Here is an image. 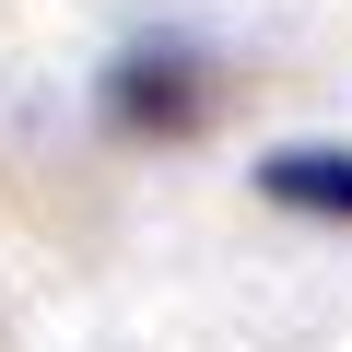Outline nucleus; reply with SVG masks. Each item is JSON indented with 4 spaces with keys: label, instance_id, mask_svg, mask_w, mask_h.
<instances>
[{
    "label": "nucleus",
    "instance_id": "nucleus-1",
    "mask_svg": "<svg viewBox=\"0 0 352 352\" xmlns=\"http://www.w3.org/2000/svg\"><path fill=\"white\" fill-rule=\"evenodd\" d=\"M212 94H223V71H212V47L200 36H129L106 71H94V118L118 129V141H188L200 118H212Z\"/></svg>",
    "mask_w": 352,
    "mask_h": 352
},
{
    "label": "nucleus",
    "instance_id": "nucleus-2",
    "mask_svg": "<svg viewBox=\"0 0 352 352\" xmlns=\"http://www.w3.org/2000/svg\"><path fill=\"white\" fill-rule=\"evenodd\" d=\"M258 200H270V212H305V223H352V153H340V141H282V153H258Z\"/></svg>",
    "mask_w": 352,
    "mask_h": 352
}]
</instances>
